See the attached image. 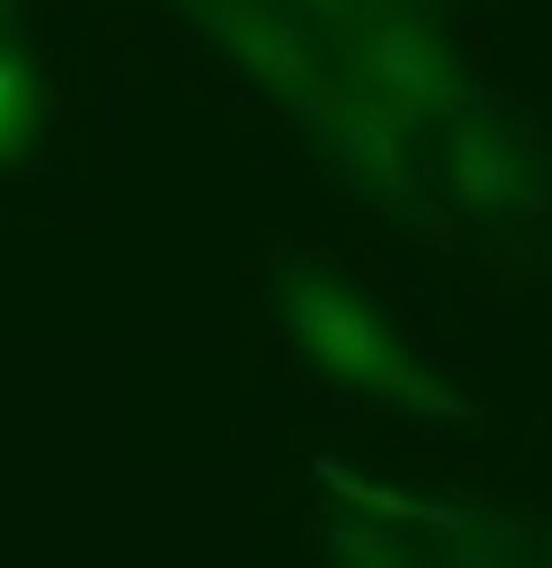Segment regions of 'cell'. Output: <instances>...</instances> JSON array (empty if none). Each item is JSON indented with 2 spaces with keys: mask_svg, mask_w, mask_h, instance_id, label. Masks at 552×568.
Instances as JSON below:
<instances>
[{
  "mask_svg": "<svg viewBox=\"0 0 552 568\" xmlns=\"http://www.w3.org/2000/svg\"><path fill=\"white\" fill-rule=\"evenodd\" d=\"M190 8H197V23L257 77V91H273L288 114L334 122L340 106H348V84L318 61L310 31H303L296 16H280L273 0H190Z\"/></svg>",
  "mask_w": 552,
  "mask_h": 568,
  "instance_id": "obj_3",
  "label": "cell"
},
{
  "mask_svg": "<svg viewBox=\"0 0 552 568\" xmlns=\"http://www.w3.org/2000/svg\"><path fill=\"white\" fill-rule=\"evenodd\" d=\"M454 190H462L469 205H508V197H522L508 136L500 130H462L454 136Z\"/></svg>",
  "mask_w": 552,
  "mask_h": 568,
  "instance_id": "obj_5",
  "label": "cell"
},
{
  "mask_svg": "<svg viewBox=\"0 0 552 568\" xmlns=\"http://www.w3.org/2000/svg\"><path fill=\"white\" fill-rule=\"evenodd\" d=\"M326 130H340V168H348V182L371 205H409L417 197V168H409V152L393 136V114H386L379 99H364V91L348 84V106H340Z\"/></svg>",
  "mask_w": 552,
  "mask_h": 568,
  "instance_id": "obj_4",
  "label": "cell"
},
{
  "mask_svg": "<svg viewBox=\"0 0 552 568\" xmlns=\"http://www.w3.org/2000/svg\"><path fill=\"white\" fill-rule=\"evenodd\" d=\"M31 136V69L0 45V160Z\"/></svg>",
  "mask_w": 552,
  "mask_h": 568,
  "instance_id": "obj_6",
  "label": "cell"
},
{
  "mask_svg": "<svg viewBox=\"0 0 552 568\" xmlns=\"http://www.w3.org/2000/svg\"><path fill=\"white\" fill-rule=\"evenodd\" d=\"M288 8H303V16H334V23H348L364 0H288Z\"/></svg>",
  "mask_w": 552,
  "mask_h": 568,
  "instance_id": "obj_7",
  "label": "cell"
},
{
  "mask_svg": "<svg viewBox=\"0 0 552 568\" xmlns=\"http://www.w3.org/2000/svg\"><path fill=\"white\" fill-rule=\"evenodd\" d=\"M273 311H280V326L296 334V349L310 356L318 372H334V379H348V387H364V394L431 402V387L417 379L409 349L393 342V326H386V318L364 304L356 288L318 281V273H296V281H280Z\"/></svg>",
  "mask_w": 552,
  "mask_h": 568,
  "instance_id": "obj_1",
  "label": "cell"
},
{
  "mask_svg": "<svg viewBox=\"0 0 552 568\" xmlns=\"http://www.w3.org/2000/svg\"><path fill=\"white\" fill-rule=\"evenodd\" d=\"M348 61H356V91L379 99L386 114H431L447 99H462V69L439 39L425 8L409 0H364L348 16Z\"/></svg>",
  "mask_w": 552,
  "mask_h": 568,
  "instance_id": "obj_2",
  "label": "cell"
}]
</instances>
